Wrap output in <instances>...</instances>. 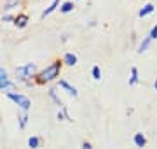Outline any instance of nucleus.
<instances>
[{"label": "nucleus", "mask_w": 157, "mask_h": 149, "mask_svg": "<svg viewBox=\"0 0 157 149\" xmlns=\"http://www.w3.org/2000/svg\"><path fill=\"white\" fill-rule=\"evenodd\" d=\"M59 70H61V63L54 62L51 63L49 67H45L39 75H37V83H45V81H52L59 75Z\"/></svg>", "instance_id": "1"}, {"label": "nucleus", "mask_w": 157, "mask_h": 149, "mask_svg": "<svg viewBox=\"0 0 157 149\" xmlns=\"http://www.w3.org/2000/svg\"><path fill=\"white\" fill-rule=\"evenodd\" d=\"M7 97L11 98V100H14V102H16L17 105L21 107V109H25V111H28L30 105H32L30 98L25 97V95H21V93H12V91H9V93H7Z\"/></svg>", "instance_id": "2"}, {"label": "nucleus", "mask_w": 157, "mask_h": 149, "mask_svg": "<svg viewBox=\"0 0 157 149\" xmlns=\"http://www.w3.org/2000/svg\"><path fill=\"white\" fill-rule=\"evenodd\" d=\"M59 86L61 88H65V90H67L68 93H70V95H73V97H77L78 95V91H77V88L75 86H72V84H70V83H68V81H59Z\"/></svg>", "instance_id": "3"}, {"label": "nucleus", "mask_w": 157, "mask_h": 149, "mask_svg": "<svg viewBox=\"0 0 157 149\" xmlns=\"http://www.w3.org/2000/svg\"><path fill=\"white\" fill-rule=\"evenodd\" d=\"M16 84L9 77H0V90H14Z\"/></svg>", "instance_id": "4"}, {"label": "nucleus", "mask_w": 157, "mask_h": 149, "mask_svg": "<svg viewBox=\"0 0 157 149\" xmlns=\"http://www.w3.org/2000/svg\"><path fill=\"white\" fill-rule=\"evenodd\" d=\"M14 23H16V26H19V28H25L26 23H28V16H26V14H17V16L14 18Z\"/></svg>", "instance_id": "5"}, {"label": "nucleus", "mask_w": 157, "mask_h": 149, "mask_svg": "<svg viewBox=\"0 0 157 149\" xmlns=\"http://www.w3.org/2000/svg\"><path fill=\"white\" fill-rule=\"evenodd\" d=\"M135 144L138 146V147H143L147 144V139H145V135L141 132H138V133H135Z\"/></svg>", "instance_id": "6"}, {"label": "nucleus", "mask_w": 157, "mask_h": 149, "mask_svg": "<svg viewBox=\"0 0 157 149\" xmlns=\"http://www.w3.org/2000/svg\"><path fill=\"white\" fill-rule=\"evenodd\" d=\"M63 62L67 63V65H75V63H77V56H75V54H73V53H67V54H65V58H63Z\"/></svg>", "instance_id": "7"}, {"label": "nucleus", "mask_w": 157, "mask_h": 149, "mask_svg": "<svg viewBox=\"0 0 157 149\" xmlns=\"http://www.w3.org/2000/svg\"><path fill=\"white\" fill-rule=\"evenodd\" d=\"M154 9H155V7H154V4H147V6L143 7V9H140V12H138V14H140V18L148 16L150 12H154Z\"/></svg>", "instance_id": "8"}, {"label": "nucleus", "mask_w": 157, "mask_h": 149, "mask_svg": "<svg viewBox=\"0 0 157 149\" xmlns=\"http://www.w3.org/2000/svg\"><path fill=\"white\" fill-rule=\"evenodd\" d=\"M59 6V0H52V4H51L49 7H47V9H45L44 12H42V18H45V16H49L51 12L54 11V9H56V7Z\"/></svg>", "instance_id": "9"}, {"label": "nucleus", "mask_w": 157, "mask_h": 149, "mask_svg": "<svg viewBox=\"0 0 157 149\" xmlns=\"http://www.w3.org/2000/svg\"><path fill=\"white\" fill-rule=\"evenodd\" d=\"M138 83V69L133 67L131 69V79H129V84H136Z\"/></svg>", "instance_id": "10"}, {"label": "nucleus", "mask_w": 157, "mask_h": 149, "mask_svg": "<svg viewBox=\"0 0 157 149\" xmlns=\"http://www.w3.org/2000/svg\"><path fill=\"white\" fill-rule=\"evenodd\" d=\"M39 144H40V139L39 137H30L28 139V146L32 149H37V147H39Z\"/></svg>", "instance_id": "11"}, {"label": "nucleus", "mask_w": 157, "mask_h": 149, "mask_svg": "<svg viewBox=\"0 0 157 149\" xmlns=\"http://www.w3.org/2000/svg\"><path fill=\"white\" fill-rule=\"evenodd\" d=\"M148 44H150V37H145V39L141 40V44H140V49H138V51H140V53L147 51V47H148Z\"/></svg>", "instance_id": "12"}, {"label": "nucleus", "mask_w": 157, "mask_h": 149, "mask_svg": "<svg viewBox=\"0 0 157 149\" xmlns=\"http://www.w3.org/2000/svg\"><path fill=\"white\" fill-rule=\"evenodd\" d=\"M93 77H94L96 81L101 79V69L98 67V65H94V67H93Z\"/></svg>", "instance_id": "13"}, {"label": "nucleus", "mask_w": 157, "mask_h": 149, "mask_svg": "<svg viewBox=\"0 0 157 149\" xmlns=\"http://www.w3.org/2000/svg\"><path fill=\"white\" fill-rule=\"evenodd\" d=\"M70 11H73V4L72 2H65L61 6V12H70Z\"/></svg>", "instance_id": "14"}, {"label": "nucleus", "mask_w": 157, "mask_h": 149, "mask_svg": "<svg viewBox=\"0 0 157 149\" xmlns=\"http://www.w3.org/2000/svg\"><path fill=\"white\" fill-rule=\"evenodd\" d=\"M49 95H51L52 98H54V102H56L58 105H59V107H63V105H61V100H59V98L56 97V90H49Z\"/></svg>", "instance_id": "15"}, {"label": "nucleus", "mask_w": 157, "mask_h": 149, "mask_svg": "<svg viewBox=\"0 0 157 149\" xmlns=\"http://www.w3.org/2000/svg\"><path fill=\"white\" fill-rule=\"evenodd\" d=\"M26 121H28V116H26V114H23L21 118H19V126H21V128H25Z\"/></svg>", "instance_id": "16"}, {"label": "nucleus", "mask_w": 157, "mask_h": 149, "mask_svg": "<svg viewBox=\"0 0 157 149\" xmlns=\"http://www.w3.org/2000/svg\"><path fill=\"white\" fill-rule=\"evenodd\" d=\"M16 4H17V0H9V2H7L4 7H6L7 11H9V9H12V6H16Z\"/></svg>", "instance_id": "17"}, {"label": "nucleus", "mask_w": 157, "mask_h": 149, "mask_svg": "<svg viewBox=\"0 0 157 149\" xmlns=\"http://www.w3.org/2000/svg\"><path fill=\"white\" fill-rule=\"evenodd\" d=\"M152 39H157V25L152 28V32H150V40Z\"/></svg>", "instance_id": "18"}, {"label": "nucleus", "mask_w": 157, "mask_h": 149, "mask_svg": "<svg viewBox=\"0 0 157 149\" xmlns=\"http://www.w3.org/2000/svg\"><path fill=\"white\" fill-rule=\"evenodd\" d=\"M0 77H9V75H7V70L4 69V67H0Z\"/></svg>", "instance_id": "19"}, {"label": "nucleus", "mask_w": 157, "mask_h": 149, "mask_svg": "<svg viewBox=\"0 0 157 149\" xmlns=\"http://www.w3.org/2000/svg\"><path fill=\"white\" fill-rule=\"evenodd\" d=\"M11 19H14V18H12L11 14H6V16L2 18V21H11Z\"/></svg>", "instance_id": "20"}, {"label": "nucleus", "mask_w": 157, "mask_h": 149, "mask_svg": "<svg viewBox=\"0 0 157 149\" xmlns=\"http://www.w3.org/2000/svg\"><path fill=\"white\" fill-rule=\"evenodd\" d=\"M82 147H84V149H91V144L89 142H84V144H82Z\"/></svg>", "instance_id": "21"}, {"label": "nucleus", "mask_w": 157, "mask_h": 149, "mask_svg": "<svg viewBox=\"0 0 157 149\" xmlns=\"http://www.w3.org/2000/svg\"><path fill=\"white\" fill-rule=\"evenodd\" d=\"M58 119H65V114H63L61 111H59V112H58Z\"/></svg>", "instance_id": "22"}, {"label": "nucleus", "mask_w": 157, "mask_h": 149, "mask_svg": "<svg viewBox=\"0 0 157 149\" xmlns=\"http://www.w3.org/2000/svg\"><path fill=\"white\" fill-rule=\"evenodd\" d=\"M155 88H157V81H155Z\"/></svg>", "instance_id": "23"}]
</instances>
